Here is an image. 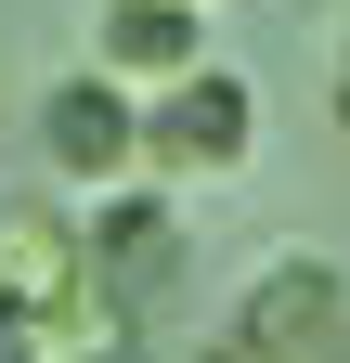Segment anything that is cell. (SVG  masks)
I'll use <instances>...</instances> for the list:
<instances>
[{"label": "cell", "mask_w": 350, "mask_h": 363, "mask_svg": "<svg viewBox=\"0 0 350 363\" xmlns=\"http://www.w3.org/2000/svg\"><path fill=\"white\" fill-rule=\"evenodd\" d=\"M91 272L143 311L169 272H182V220H169V195H104V208H91Z\"/></svg>", "instance_id": "8992f818"}, {"label": "cell", "mask_w": 350, "mask_h": 363, "mask_svg": "<svg viewBox=\"0 0 350 363\" xmlns=\"http://www.w3.org/2000/svg\"><path fill=\"white\" fill-rule=\"evenodd\" d=\"M91 65L104 78H143V91L195 78L208 65V0H104L91 13Z\"/></svg>", "instance_id": "5b68a950"}, {"label": "cell", "mask_w": 350, "mask_h": 363, "mask_svg": "<svg viewBox=\"0 0 350 363\" xmlns=\"http://www.w3.org/2000/svg\"><path fill=\"white\" fill-rule=\"evenodd\" d=\"M324 337H337V272L324 259H273L234 298V363H324Z\"/></svg>", "instance_id": "277c9868"}, {"label": "cell", "mask_w": 350, "mask_h": 363, "mask_svg": "<svg viewBox=\"0 0 350 363\" xmlns=\"http://www.w3.org/2000/svg\"><path fill=\"white\" fill-rule=\"evenodd\" d=\"M78 272H91V234L52 208H0V311H39V298H65Z\"/></svg>", "instance_id": "52a82bcc"}, {"label": "cell", "mask_w": 350, "mask_h": 363, "mask_svg": "<svg viewBox=\"0 0 350 363\" xmlns=\"http://www.w3.org/2000/svg\"><path fill=\"white\" fill-rule=\"evenodd\" d=\"M337 130H350V26H337Z\"/></svg>", "instance_id": "ba28073f"}, {"label": "cell", "mask_w": 350, "mask_h": 363, "mask_svg": "<svg viewBox=\"0 0 350 363\" xmlns=\"http://www.w3.org/2000/svg\"><path fill=\"white\" fill-rule=\"evenodd\" d=\"M39 156H52L65 182H91V195H117L130 169H143V104H130V78H52L39 91Z\"/></svg>", "instance_id": "7a4b0ae2"}, {"label": "cell", "mask_w": 350, "mask_h": 363, "mask_svg": "<svg viewBox=\"0 0 350 363\" xmlns=\"http://www.w3.org/2000/svg\"><path fill=\"white\" fill-rule=\"evenodd\" d=\"M247 130H259L247 78L234 65H195V78H169L156 104H143V169L156 182H234L247 169Z\"/></svg>", "instance_id": "6da1fadb"}, {"label": "cell", "mask_w": 350, "mask_h": 363, "mask_svg": "<svg viewBox=\"0 0 350 363\" xmlns=\"http://www.w3.org/2000/svg\"><path fill=\"white\" fill-rule=\"evenodd\" d=\"M130 350H143V311H130L104 272H78L65 298H39V311L0 325V363H130Z\"/></svg>", "instance_id": "3957f363"}, {"label": "cell", "mask_w": 350, "mask_h": 363, "mask_svg": "<svg viewBox=\"0 0 350 363\" xmlns=\"http://www.w3.org/2000/svg\"><path fill=\"white\" fill-rule=\"evenodd\" d=\"M0 325H13V311H0Z\"/></svg>", "instance_id": "9c48e42d"}]
</instances>
